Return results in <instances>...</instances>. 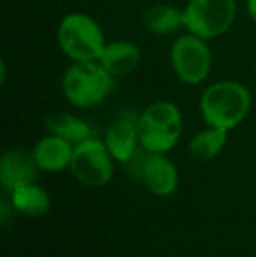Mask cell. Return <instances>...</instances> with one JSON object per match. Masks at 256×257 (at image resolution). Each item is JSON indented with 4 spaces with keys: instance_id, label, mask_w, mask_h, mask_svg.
<instances>
[{
    "instance_id": "obj_1",
    "label": "cell",
    "mask_w": 256,
    "mask_h": 257,
    "mask_svg": "<svg viewBox=\"0 0 256 257\" xmlns=\"http://www.w3.org/2000/svg\"><path fill=\"white\" fill-rule=\"evenodd\" d=\"M251 91L239 81H216L200 95V114L207 126L230 132L237 128L251 110Z\"/></svg>"
},
{
    "instance_id": "obj_2",
    "label": "cell",
    "mask_w": 256,
    "mask_h": 257,
    "mask_svg": "<svg viewBox=\"0 0 256 257\" xmlns=\"http://www.w3.org/2000/svg\"><path fill=\"white\" fill-rule=\"evenodd\" d=\"M116 79L100 61H70L62 75V93L75 108H93L113 93Z\"/></svg>"
},
{
    "instance_id": "obj_3",
    "label": "cell",
    "mask_w": 256,
    "mask_h": 257,
    "mask_svg": "<svg viewBox=\"0 0 256 257\" xmlns=\"http://www.w3.org/2000/svg\"><path fill=\"white\" fill-rule=\"evenodd\" d=\"M183 128L185 121L178 105L168 100H158L139 114L140 147L153 154H167L178 146Z\"/></svg>"
},
{
    "instance_id": "obj_4",
    "label": "cell",
    "mask_w": 256,
    "mask_h": 257,
    "mask_svg": "<svg viewBox=\"0 0 256 257\" xmlns=\"http://www.w3.org/2000/svg\"><path fill=\"white\" fill-rule=\"evenodd\" d=\"M58 48L68 61H97L107 41L100 23L86 13H68L56 28Z\"/></svg>"
},
{
    "instance_id": "obj_5",
    "label": "cell",
    "mask_w": 256,
    "mask_h": 257,
    "mask_svg": "<svg viewBox=\"0 0 256 257\" xmlns=\"http://www.w3.org/2000/svg\"><path fill=\"white\" fill-rule=\"evenodd\" d=\"M168 63L179 81L188 86H198L207 81L211 74L212 51L207 41L186 32L170 44Z\"/></svg>"
},
{
    "instance_id": "obj_6",
    "label": "cell",
    "mask_w": 256,
    "mask_h": 257,
    "mask_svg": "<svg viewBox=\"0 0 256 257\" xmlns=\"http://www.w3.org/2000/svg\"><path fill=\"white\" fill-rule=\"evenodd\" d=\"M235 14V0H188L183 7L185 30L204 41H212L232 28Z\"/></svg>"
},
{
    "instance_id": "obj_7",
    "label": "cell",
    "mask_w": 256,
    "mask_h": 257,
    "mask_svg": "<svg viewBox=\"0 0 256 257\" xmlns=\"http://www.w3.org/2000/svg\"><path fill=\"white\" fill-rule=\"evenodd\" d=\"M70 173L77 182L88 187H102L113 179L114 158L106 142L90 137L84 142L74 146L70 161Z\"/></svg>"
},
{
    "instance_id": "obj_8",
    "label": "cell",
    "mask_w": 256,
    "mask_h": 257,
    "mask_svg": "<svg viewBox=\"0 0 256 257\" xmlns=\"http://www.w3.org/2000/svg\"><path fill=\"white\" fill-rule=\"evenodd\" d=\"M104 142L114 161L130 163V159L140 149L139 114L133 110H121L107 126Z\"/></svg>"
},
{
    "instance_id": "obj_9",
    "label": "cell",
    "mask_w": 256,
    "mask_h": 257,
    "mask_svg": "<svg viewBox=\"0 0 256 257\" xmlns=\"http://www.w3.org/2000/svg\"><path fill=\"white\" fill-rule=\"evenodd\" d=\"M39 166L35 163L34 153L27 149H7L0 159V184L6 191L14 189L27 184H34L37 179Z\"/></svg>"
},
{
    "instance_id": "obj_10",
    "label": "cell",
    "mask_w": 256,
    "mask_h": 257,
    "mask_svg": "<svg viewBox=\"0 0 256 257\" xmlns=\"http://www.w3.org/2000/svg\"><path fill=\"white\" fill-rule=\"evenodd\" d=\"M140 179L154 196H170L179 182L174 163L165 154H153L147 151H144Z\"/></svg>"
},
{
    "instance_id": "obj_11",
    "label": "cell",
    "mask_w": 256,
    "mask_h": 257,
    "mask_svg": "<svg viewBox=\"0 0 256 257\" xmlns=\"http://www.w3.org/2000/svg\"><path fill=\"white\" fill-rule=\"evenodd\" d=\"M99 61L114 79L125 77L139 67L140 48L133 41H127V39L107 41Z\"/></svg>"
},
{
    "instance_id": "obj_12",
    "label": "cell",
    "mask_w": 256,
    "mask_h": 257,
    "mask_svg": "<svg viewBox=\"0 0 256 257\" xmlns=\"http://www.w3.org/2000/svg\"><path fill=\"white\" fill-rule=\"evenodd\" d=\"M35 163L44 172H62L65 168H70L72 156H74V146L67 142L58 135L49 133L48 137H42L32 149Z\"/></svg>"
},
{
    "instance_id": "obj_13",
    "label": "cell",
    "mask_w": 256,
    "mask_h": 257,
    "mask_svg": "<svg viewBox=\"0 0 256 257\" xmlns=\"http://www.w3.org/2000/svg\"><path fill=\"white\" fill-rule=\"evenodd\" d=\"M142 23L151 35L167 37V35L178 34L185 28V16L183 9H178L172 4H154L144 13Z\"/></svg>"
},
{
    "instance_id": "obj_14",
    "label": "cell",
    "mask_w": 256,
    "mask_h": 257,
    "mask_svg": "<svg viewBox=\"0 0 256 257\" xmlns=\"http://www.w3.org/2000/svg\"><path fill=\"white\" fill-rule=\"evenodd\" d=\"M46 130L53 135H58L70 142L72 146L84 142L86 139L93 137V130L84 119L77 117L74 114H67V112H58V114H51L46 117L44 121Z\"/></svg>"
},
{
    "instance_id": "obj_15",
    "label": "cell",
    "mask_w": 256,
    "mask_h": 257,
    "mask_svg": "<svg viewBox=\"0 0 256 257\" xmlns=\"http://www.w3.org/2000/svg\"><path fill=\"white\" fill-rule=\"evenodd\" d=\"M11 203L13 210L23 213L28 217H39L44 215L51 208V198L42 187L34 184H27L11 193Z\"/></svg>"
},
{
    "instance_id": "obj_16",
    "label": "cell",
    "mask_w": 256,
    "mask_h": 257,
    "mask_svg": "<svg viewBox=\"0 0 256 257\" xmlns=\"http://www.w3.org/2000/svg\"><path fill=\"white\" fill-rule=\"evenodd\" d=\"M226 133L228 132L212 128V126H207L202 132L195 133L188 144V151L192 154V158L202 163L214 159L225 147Z\"/></svg>"
},
{
    "instance_id": "obj_17",
    "label": "cell",
    "mask_w": 256,
    "mask_h": 257,
    "mask_svg": "<svg viewBox=\"0 0 256 257\" xmlns=\"http://www.w3.org/2000/svg\"><path fill=\"white\" fill-rule=\"evenodd\" d=\"M246 11L249 20L256 25V0H246Z\"/></svg>"
}]
</instances>
